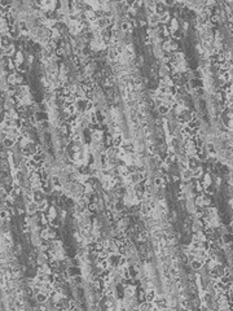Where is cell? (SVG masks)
<instances>
[{
	"instance_id": "6da1fadb",
	"label": "cell",
	"mask_w": 233,
	"mask_h": 311,
	"mask_svg": "<svg viewBox=\"0 0 233 311\" xmlns=\"http://www.w3.org/2000/svg\"><path fill=\"white\" fill-rule=\"evenodd\" d=\"M224 274H225V269L219 263H216L214 267H211V269H210V275L214 279H219V277L223 276Z\"/></svg>"
},
{
	"instance_id": "7a4b0ae2",
	"label": "cell",
	"mask_w": 233,
	"mask_h": 311,
	"mask_svg": "<svg viewBox=\"0 0 233 311\" xmlns=\"http://www.w3.org/2000/svg\"><path fill=\"white\" fill-rule=\"evenodd\" d=\"M87 104H88V100L82 97V99H77L74 102V106H75V110H77V113H85V109H87Z\"/></svg>"
},
{
	"instance_id": "3957f363",
	"label": "cell",
	"mask_w": 233,
	"mask_h": 311,
	"mask_svg": "<svg viewBox=\"0 0 233 311\" xmlns=\"http://www.w3.org/2000/svg\"><path fill=\"white\" fill-rule=\"evenodd\" d=\"M177 121L180 123H186V122H189V121L193 118L192 116V113H191V110H188V109H184V110H181L180 113H177Z\"/></svg>"
},
{
	"instance_id": "277c9868",
	"label": "cell",
	"mask_w": 233,
	"mask_h": 311,
	"mask_svg": "<svg viewBox=\"0 0 233 311\" xmlns=\"http://www.w3.org/2000/svg\"><path fill=\"white\" fill-rule=\"evenodd\" d=\"M144 179V174L140 173V171H135V173H132L128 175V180L131 181V184H139L140 181Z\"/></svg>"
},
{
	"instance_id": "5b68a950",
	"label": "cell",
	"mask_w": 233,
	"mask_h": 311,
	"mask_svg": "<svg viewBox=\"0 0 233 311\" xmlns=\"http://www.w3.org/2000/svg\"><path fill=\"white\" fill-rule=\"evenodd\" d=\"M119 259H121V254H118V253H113V254L107 255V263L112 267H117L119 264Z\"/></svg>"
},
{
	"instance_id": "8992f818",
	"label": "cell",
	"mask_w": 233,
	"mask_h": 311,
	"mask_svg": "<svg viewBox=\"0 0 233 311\" xmlns=\"http://www.w3.org/2000/svg\"><path fill=\"white\" fill-rule=\"evenodd\" d=\"M153 303L156 305V309H166L167 307V301L164 297H162V296H156Z\"/></svg>"
},
{
	"instance_id": "52a82bcc",
	"label": "cell",
	"mask_w": 233,
	"mask_h": 311,
	"mask_svg": "<svg viewBox=\"0 0 233 311\" xmlns=\"http://www.w3.org/2000/svg\"><path fill=\"white\" fill-rule=\"evenodd\" d=\"M12 38H10L9 34H3L1 37H0V47L1 48H8L9 45H12Z\"/></svg>"
},
{
	"instance_id": "ba28073f",
	"label": "cell",
	"mask_w": 233,
	"mask_h": 311,
	"mask_svg": "<svg viewBox=\"0 0 233 311\" xmlns=\"http://www.w3.org/2000/svg\"><path fill=\"white\" fill-rule=\"evenodd\" d=\"M44 192L42 191V189H35V191L33 192V201L35 203H39V202H42V201H44Z\"/></svg>"
},
{
	"instance_id": "9c48e42d",
	"label": "cell",
	"mask_w": 233,
	"mask_h": 311,
	"mask_svg": "<svg viewBox=\"0 0 233 311\" xmlns=\"http://www.w3.org/2000/svg\"><path fill=\"white\" fill-rule=\"evenodd\" d=\"M205 266V261H202V259H199V258H193L192 259V262H191V267L193 270H196V271H198V270H201L202 269V267Z\"/></svg>"
},
{
	"instance_id": "30bf717a",
	"label": "cell",
	"mask_w": 233,
	"mask_h": 311,
	"mask_svg": "<svg viewBox=\"0 0 233 311\" xmlns=\"http://www.w3.org/2000/svg\"><path fill=\"white\" fill-rule=\"evenodd\" d=\"M164 13H166V5H164V3H156V5H154V14L161 17Z\"/></svg>"
},
{
	"instance_id": "8fae6325",
	"label": "cell",
	"mask_w": 233,
	"mask_h": 311,
	"mask_svg": "<svg viewBox=\"0 0 233 311\" xmlns=\"http://www.w3.org/2000/svg\"><path fill=\"white\" fill-rule=\"evenodd\" d=\"M48 297H49V294H48V293H45L44 291H39L37 294H35L37 302H39V303H45L47 299H48Z\"/></svg>"
},
{
	"instance_id": "7c38bea8",
	"label": "cell",
	"mask_w": 233,
	"mask_h": 311,
	"mask_svg": "<svg viewBox=\"0 0 233 311\" xmlns=\"http://www.w3.org/2000/svg\"><path fill=\"white\" fill-rule=\"evenodd\" d=\"M197 167H199V161L197 160V157H188V169L193 171Z\"/></svg>"
},
{
	"instance_id": "4fadbf2b",
	"label": "cell",
	"mask_w": 233,
	"mask_h": 311,
	"mask_svg": "<svg viewBox=\"0 0 233 311\" xmlns=\"http://www.w3.org/2000/svg\"><path fill=\"white\" fill-rule=\"evenodd\" d=\"M123 136H122L121 134H115L112 139V146H121L122 143H123Z\"/></svg>"
},
{
	"instance_id": "5bb4252c",
	"label": "cell",
	"mask_w": 233,
	"mask_h": 311,
	"mask_svg": "<svg viewBox=\"0 0 233 311\" xmlns=\"http://www.w3.org/2000/svg\"><path fill=\"white\" fill-rule=\"evenodd\" d=\"M140 310H156V305H154L153 302H149V301H144L141 303V305L139 306Z\"/></svg>"
},
{
	"instance_id": "9a60e30c",
	"label": "cell",
	"mask_w": 233,
	"mask_h": 311,
	"mask_svg": "<svg viewBox=\"0 0 233 311\" xmlns=\"http://www.w3.org/2000/svg\"><path fill=\"white\" fill-rule=\"evenodd\" d=\"M170 86H174V80L170 77L167 75L161 78V87H170Z\"/></svg>"
},
{
	"instance_id": "2e32d148",
	"label": "cell",
	"mask_w": 233,
	"mask_h": 311,
	"mask_svg": "<svg viewBox=\"0 0 233 311\" xmlns=\"http://www.w3.org/2000/svg\"><path fill=\"white\" fill-rule=\"evenodd\" d=\"M31 160H33L35 163H40V162H43V161H44V153H43V152L34 153V154L31 156Z\"/></svg>"
},
{
	"instance_id": "e0dca14e",
	"label": "cell",
	"mask_w": 233,
	"mask_h": 311,
	"mask_svg": "<svg viewBox=\"0 0 233 311\" xmlns=\"http://www.w3.org/2000/svg\"><path fill=\"white\" fill-rule=\"evenodd\" d=\"M170 110H171L170 106L166 105V104H163V102L158 106V113L161 114V116H166V114L170 113Z\"/></svg>"
},
{
	"instance_id": "ac0fdd59",
	"label": "cell",
	"mask_w": 233,
	"mask_h": 311,
	"mask_svg": "<svg viewBox=\"0 0 233 311\" xmlns=\"http://www.w3.org/2000/svg\"><path fill=\"white\" fill-rule=\"evenodd\" d=\"M38 211V203H35L34 201H31V202H27V213L28 214H35Z\"/></svg>"
},
{
	"instance_id": "d6986e66",
	"label": "cell",
	"mask_w": 233,
	"mask_h": 311,
	"mask_svg": "<svg viewBox=\"0 0 233 311\" xmlns=\"http://www.w3.org/2000/svg\"><path fill=\"white\" fill-rule=\"evenodd\" d=\"M156 296H157L156 291H154V289H149V291L145 293V301L153 302V301H154V298H156Z\"/></svg>"
},
{
	"instance_id": "ffe728a7",
	"label": "cell",
	"mask_w": 233,
	"mask_h": 311,
	"mask_svg": "<svg viewBox=\"0 0 233 311\" xmlns=\"http://www.w3.org/2000/svg\"><path fill=\"white\" fill-rule=\"evenodd\" d=\"M201 83H202V80L198 79V78H192V79L189 80V84H191V87L193 88V90H197V88H199L201 86H202Z\"/></svg>"
},
{
	"instance_id": "44dd1931",
	"label": "cell",
	"mask_w": 233,
	"mask_h": 311,
	"mask_svg": "<svg viewBox=\"0 0 233 311\" xmlns=\"http://www.w3.org/2000/svg\"><path fill=\"white\" fill-rule=\"evenodd\" d=\"M14 144H16V140H13V139L9 138V136L4 138V140H3V145H4L5 148H12Z\"/></svg>"
},
{
	"instance_id": "7402d4cb",
	"label": "cell",
	"mask_w": 233,
	"mask_h": 311,
	"mask_svg": "<svg viewBox=\"0 0 233 311\" xmlns=\"http://www.w3.org/2000/svg\"><path fill=\"white\" fill-rule=\"evenodd\" d=\"M206 152H207V156H216V151H215V146L213 143H209V144H206Z\"/></svg>"
},
{
	"instance_id": "603a6c76",
	"label": "cell",
	"mask_w": 233,
	"mask_h": 311,
	"mask_svg": "<svg viewBox=\"0 0 233 311\" xmlns=\"http://www.w3.org/2000/svg\"><path fill=\"white\" fill-rule=\"evenodd\" d=\"M181 178L184 180H191L192 179V170H189V169H184L181 171Z\"/></svg>"
},
{
	"instance_id": "cb8c5ba5",
	"label": "cell",
	"mask_w": 233,
	"mask_h": 311,
	"mask_svg": "<svg viewBox=\"0 0 233 311\" xmlns=\"http://www.w3.org/2000/svg\"><path fill=\"white\" fill-rule=\"evenodd\" d=\"M135 287L134 285H128V287H126L124 288V294L126 296H128V297H134L135 296Z\"/></svg>"
},
{
	"instance_id": "d4e9b609",
	"label": "cell",
	"mask_w": 233,
	"mask_h": 311,
	"mask_svg": "<svg viewBox=\"0 0 233 311\" xmlns=\"http://www.w3.org/2000/svg\"><path fill=\"white\" fill-rule=\"evenodd\" d=\"M185 126L188 127L189 130L194 131V130H197V128H198V122H197V121H194V119H191L189 122H186V123H185Z\"/></svg>"
},
{
	"instance_id": "484cf974",
	"label": "cell",
	"mask_w": 233,
	"mask_h": 311,
	"mask_svg": "<svg viewBox=\"0 0 233 311\" xmlns=\"http://www.w3.org/2000/svg\"><path fill=\"white\" fill-rule=\"evenodd\" d=\"M202 175H203V171L201 169V166L192 171V178H194V179H199V178H202Z\"/></svg>"
},
{
	"instance_id": "4316f807",
	"label": "cell",
	"mask_w": 233,
	"mask_h": 311,
	"mask_svg": "<svg viewBox=\"0 0 233 311\" xmlns=\"http://www.w3.org/2000/svg\"><path fill=\"white\" fill-rule=\"evenodd\" d=\"M149 23L152 25V26H156V25H158L159 23V17L157 16V14H150V17H149Z\"/></svg>"
},
{
	"instance_id": "83f0119b",
	"label": "cell",
	"mask_w": 233,
	"mask_h": 311,
	"mask_svg": "<svg viewBox=\"0 0 233 311\" xmlns=\"http://www.w3.org/2000/svg\"><path fill=\"white\" fill-rule=\"evenodd\" d=\"M201 198H202V207H206V206H209L211 203L210 195H203V196H201Z\"/></svg>"
},
{
	"instance_id": "f1b7e54d",
	"label": "cell",
	"mask_w": 233,
	"mask_h": 311,
	"mask_svg": "<svg viewBox=\"0 0 233 311\" xmlns=\"http://www.w3.org/2000/svg\"><path fill=\"white\" fill-rule=\"evenodd\" d=\"M179 29V22H177V20L176 18H172V20H170V30L172 31V33H175Z\"/></svg>"
},
{
	"instance_id": "f546056e",
	"label": "cell",
	"mask_w": 233,
	"mask_h": 311,
	"mask_svg": "<svg viewBox=\"0 0 233 311\" xmlns=\"http://www.w3.org/2000/svg\"><path fill=\"white\" fill-rule=\"evenodd\" d=\"M202 178H203V180H202L203 187H209V185H211V175L205 174V175H202Z\"/></svg>"
},
{
	"instance_id": "4dcf8cb0",
	"label": "cell",
	"mask_w": 233,
	"mask_h": 311,
	"mask_svg": "<svg viewBox=\"0 0 233 311\" xmlns=\"http://www.w3.org/2000/svg\"><path fill=\"white\" fill-rule=\"evenodd\" d=\"M92 139H93L95 141H101V139H102V132L100 131V130L93 131V132H92Z\"/></svg>"
},
{
	"instance_id": "1f68e13d",
	"label": "cell",
	"mask_w": 233,
	"mask_h": 311,
	"mask_svg": "<svg viewBox=\"0 0 233 311\" xmlns=\"http://www.w3.org/2000/svg\"><path fill=\"white\" fill-rule=\"evenodd\" d=\"M14 62H16L17 66H20L21 64L23 62V55L21 53V51H20V52H16V60H14Z\"/></svg>"
},
{
	"instance_id": "d6a6232c",
	"label": "cell",
	"mask_w": 233,
	"mask_h": 311,
	"mask_svg": "<svg viewBox=\"0 0 233 311\" xmlns=\"http://www.w3.org/2000/svg\"><path fill=\"white\" fill-rule=\"evenodd\" d=\"M170 20H171V17H170V13L166 12L164 14H162V16L159 17V22L161 23H167V22H170Z\"/></svg>"
},
{
	"instance_id": "836d02e7",
	"label": "cell",
	"mask_w": 233,
	"mask_h": 311,
	"mask_svg": "<svg viewBox=\"0 0 233 311\" xmlns=\"http://www.w3.org/2000/svg\"><path fill=\"white\" fill-rule=\"evenodd\" d=\"M14 53H16V51H14V45H13V44H12V45H9L8 48H5V49H4V55H5V56H8V57L13 56Z\"/></svg>"
},
{
	"instance_id": "e575fe53",
	"label": "cell",
	"mask_w": 233,
	"mask_h": 311,
	"mask_svg": "<svg viewBox=\"0 0 233 311\" xmlns=\"http://www.w3.org/2000/svg\"><path fill=\"white\" fill-rule=\"evenodd\" d=\"M47 209H48V202H47L45 200L38 203V211H45Z\"/></svg>"
},
{
	"instance_id": "d590c367",
	"label": "cell",
	"mask_w": 233,
	"mask_h": 311,
	"mask_svg": "<svg viewBox=\"0 0 233 311\" xmlns=\"http://www.w3.org/2000/svg\"><path fill=\"white\" fill-rule=\"evenodd\" d=\"M56 215H57V211H56L55 207H49V209H48V219L53 220L56 218Z\"/></svg>"
},
{
	"instance_id": "8d00e7d4",
	"label": "cell",
	"mask_w": 233,
	"mask_h": 311,
	"mask_svg": "<svg viewBox=\"0 0 233 311\" xmlns=\"http://www.w3.org/2000/svg\"><path fill=\"white\" fill-rule=\"evenodd\" d=\"M118 55H119V53H118V51H117V48H115V47L110 48V51H109V59H110V60L117 59Z\"/></svg>"
},
{
	"instance_id": "74e56055",
	"label": "cell",
	"mask_w": 233,
	"mask_h": 311,
	"mask_svg": "<svg viewBox=\"0 0 233 311\" xmlns=\"http://www.w3.org/2000/svg\"><path fill=\"white\" fill-rule=\"evenodd\" d=\"M51 37H52V39H58L61 37V33L58 31V29H56V27L52 29V30H51Z\"/></svg>"
},
{
	"instance_id": "f35d334b",
	"label": "cell",
	"mask_w": 233,
	"mask_h": 311,
	"mask_svg": "<svg viewBox=\"0 0 233 311\" xmlns=\"http://www.w3.org/2000/svg\"><path fill=\"white\" fill-rule=\"evenodd\" d=\"M121 29H122V31H130L131 30V25H130V22H127V21H123V22H122V25H121Z\"/></svg>"
},
{
	"instance_id": "ab89813d",
	"label": "cell",
	"mask_w": 233,
	"mask_h": 311,
	"mask_svg": "<svg viewBox=\"0 0 233 311\" xmlns=\"http://www.w3.org/2000/svg\"><path fill=\"white\" fill-rule=\"evenodd\" d=\"M150 210H152V207H150L149 205H142V206H141V213L144 214V215H148Z\"/></svg>"
},
{
	"instance_id": "60d3db41",
	"label": "cell",
	"mask_w": 233,
	"mask_h": 311,
	"mask_svg": "<svg viewBox=\"0 0 233 311\" xmlns=\"http://www.w3.org/2000/svg\"><path fill=\"white\" fill-rule=\"evenodd\" d=\"M154 184H156V187H162L163 185V180L161 176H157L156 179H154Z\"/></svg>"
},
{
	"instance_id": "b9f144b4",
	"label": "cell",
	"mask_w": 233,
	"mask_h": 311,
	"mask_svg": "<svg viewBox=\"0 0 233 311\" xmlns=\"http://www.w3.org/2000/svg\"><path fill=\"white\" fill-rule=\"evenodd\" d=\"M7 218H8V211H7V210H1V211H0V219L5 220Z\"/></svg>"
},
{
	"instance_id": "7bdbcfd3",
	"label": "cell",
	"mask_w": 233,
	"mask_h": 311,
	"mask_svg": "<svg viewBox=\"0 0 233 311\" xmlns=\"http://www.w3.org/2000/svg\"><path fill=\"white\" fill-rule=\"evenodd\" d=\"M123 206H124V203H122V202H117V203H115V210L121 211V210L123 209Z\"/></svg>"
},
{
	"instance_id": "ee69618b",
	"label": "cell",
	"mask_w": 233,
	"mask_h": 311,
	"mask_svg": "<svg viewBox=\"0 0 233 311\" xmlns=\"http://www.w3.org/2000/svg\"><path fill=\"white\" fill-rule=\"evenodd\" d=\"M218 21H219V18H218L216 16H213V17H211V22H213L214 25H215V23H218Z\"/></svg>"
},
{
	"instance_id": "f6af8a7d",
	"label": "cell",
	"mask_w": 233,
	"mask_h": 311,
	"mask_svg": "<svg viewBox=\"0 0 233 311\" xmlns=\"http://www.w3.org/2000/svg\"><path fill=\"white\" fill-rule=\"evenodd\" d=\"M4 56H5V55H4V48H1V47H0V60H1Z\"/></svg>"
},
{
	"instance_id": "bcb514c9",
	"label": "cell",
	"mask_w": 233,
	"mask_h": 311,
	"mask_svg": "<svg viewBox=\"0 0 233 311\" xmlns=\"http://www.w3.org/2000/svg\"><path fill=\"white\" fill-rule=\"evenodd\" d=\"M224 242H225V244H228V242H231V240H229V236H227V235L224 236Z\"/></svg>"
},
{
	"instance_id": "7dc6e473",
	"label": "cell",
	"mask_w": 233,
	"mask_h": 311,
	"mask_svg": "<svg viewBox=\"0 0 233 311\" xmlns=\"http://www.w3.org/2000/svg\"><path fill=\"white\" fill-rule=\"evenodd\" d=\"M188 26H189V23H188V22H186V21H185V22L183 23V27H184V30H186V29H188Z\"/></svg>"
}]
</instances>
